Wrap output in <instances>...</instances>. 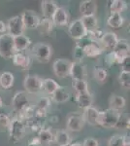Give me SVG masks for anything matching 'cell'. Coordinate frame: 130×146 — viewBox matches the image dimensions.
Here are the masks:
<instances>
[{"label": "cell", "mask_w": 130, "mask_h": 146, "mask_svg": "<svg viewBox=\"0 0 130 146\" xmlns=\"http://www.w3.org/2000/svg\"><path fill=\"white\" fill-rule=\"evenodd\" d=\"M66 146H71V144H68V145H66Z\"/></svg>", "instance_id": "c3c4849f"}, {"label": "cell", "mask_w": 130, "mask_h": 146, "mask_svg": "<svg viewBox=\"0 0 130 146\" xmlns=\"http://www.w3.org/2000/svg\"><path fill=\"white\" fill-rule=\"evenodd\" d=\"M30 45H31V40L25 35L22 34L14 37V46L16 52H24Z\"/></svg>", "instance_id": "44dd1931"}, {"label": "cell", "mask_w": 130, "mask_h": 146, "mask_svg": "<svg viewBox=\"0 0 130 146\" xmlns=\"http://www.w3.org/2000/svg\"><path fill=\"white\" fill-rule=\"evenodd\" d=\"M72 87L76 92V95L89 93L88 85H87L86 80H73Z\"/></svg>", "instance_id": "d6a6232c"}, {"label": "cell", "mask_w": 130, "mask_h": 146, "mask_svg": "<svg viewBox=\"0 0 130 146\" xmlns=\"http://www.w3.org/2000/svg\"><path fill=\"white\" fill-rule=\"evenodd\" d=\"M53 27L54 25L51 19L43 18L42 20H40V23L37 27V30L41 35H49L53 31Z\"/></svg>", "instance_id": "cb8c5ba5"}, {"label": "cell", "mask_w": 130, "mask_h": 146, "mask_svg": "<svg viewBox=\"0 0 130 146\" xmlns=\"http://www.w3.org/2000/svg\"><path fill=\"white\" fill-rule=\"evenodd\" d=\"M98 112L99 110L96 109L95 107L90 106L86 109L84 110V113H82V117L84 119V122L88 123L91 126H95L96 124V120H97V116H98Z\"/></svg>", "instance_id": "d4e9b609"}, {"label": "cell", "mask_w": 130, "mask_h": 146, "mask_svg": "<svg viewBox=\"0 0 130 146\" xmlns=\"http://www.w3.org/2000/svg\"><path fill=\"white\" fill-rule=\"evenodd\" d=\"M120 112L114 109H106L98 112L96 124L101 126L105 129H112L115 128L117 121L119 119Z\"/></svg>", "instance_id": "6da1fadb"}, {"label": "cell", "mask_w": 130, "mask_h": 146, "mask_svg": "<svg viewBox=\"0 0 130 146\" xmlns=\"http://www.w3.org/2000/svg\"><path fill=\"white\" fill-rule=\"evenodd\" d=\"M75 100H76L78 106L84 110L92 106V103H93V98H92L90 93L76 95V96H75Z\"/></svg>", "instance_id": "7402d4cb"}, {"label": "cell", "mask_w": 130, "mask_h": 146, "mask_svg": "<svg viewBox=\"0 0 130 146\" xmlns=\"http://www.w3.org/2000/svg\"><path fill=\"white\" fill-rule=\"evenodd\" d=\"M121 71H126V72H130V56H127L126 58H124L123 62L121 63Z\"/></svg>", "instance_id": "ee69618b"}, {"label": "cell", "mask_w": 130, "mask_h": 146, "mask_svg": "<svg viewBox=\"0 0 130 146\" xmlns=\"http://www.w3.org/2000/svg\"><path fill=\"white\" fill-rule=\"evenodd\" d=\"M12 105L16 112H22L23 110L31 105L29 98H28V94L26 92H18L14 96L13 100H12Z\"/></svg>", "instance_id": "52a82bcc"}, {"label": "cell", "mask_w": 130, "mask_h": 146, "mask_svg": "<svg viewBox=\"0 0 130 146\" xmlns=\"http://www.w3.org/2000/svg\"><path fill=\"white\" fill-rule=\"evenodd\" d=\"M58 87H59V85L53 79L47 78L42 80V90H44L45 93L49 96L53 95L54 92L58 89Z\"/></svg>", "instance_id": "83f0119b"}, {"label": "cell", "mask_w": 130, "mask_h": 146, "mask_svg": "<svg viewBox=\"0 0 130 146\" xmlns=\"http://www.w3.org/2000/svg\"><path fill=\"white\" fill-rule=\"evenodd\" d=\"M11 118L5 113H1L0 112V127L2 128H7L8 129L9 125H10Z\"/></svg>", "instance_id": "ab89813d"}, {"label": "cell", "mask_w": 130, "mask_h": 146, "mask_svg": "<svg viewBox=\"0 0 130 146\" xmlns=\"http://www.w3.org/2000/svg\"><path fill=\"white\" fill-rule=\"evenodd\" d=\"M117 41H119V37L115 32H106L100 40V45L103 50L112 52L115 49Z\"/></svg>", "instance_id": "5bb4252c"}, {"label": "cell", "mask_w": 130, "mask_h": 146, "mask_svg": "<svg viewBox=\"0 0 130 146\" xmlns=\"http://www.w3.org/2000/svg\"><path fill=\"white\" fill-rule=\"evenodd\" d=\"M57 4L53 0H44L42 1L41 4V9H42V14L43 17L46 19H51L53 18L54 12L57 9Z\"/></svg>", "instance_id": "d6986e66"}, {"label": "cell", "mask_w": 130, "mask_h": 146, "mask_svg": "<svg viewBox=\"0 0 130 146\" xmlns=\"http://www.w3.org/2000/svg\"><path fill=\"white\" fill-rule=\"evenodd\" d=\"M23 86L27 94H38L42 90V79L36 75H27L23 81Z\"/></svg>", "instance_id": "8992f818"}, {"label": "cell", "mask_w": 130, "mask_h": 146, "mask_svg": "<svg viewBox=\"0 0 130 146\" xmlns=\"http://www.w3.org/2000/svg\"><path fill=\"white\" fill-rule=\"evenodd\" d=\"M82 146H99V142L93 137H87L82 142Z\"/></svg>", "instance_id": "7bdbcfd3"}, {"label": "cell", "mask_w": 130, "mask_h": 146, "mask_svg": "<svg viewBox=\"0 0 130 146\" xmlns=\"http://www.w3.org/2000/svg\"><path fill=\"white\" fill-rule=\"evenodd\" d=\"M15 82L14 74L10 71H4L0 74V87L4 90H8L13 87Z\"/></svg>", "instance_id": "484cf974"}, {"label": "cell", "mask_w": 130, "mask_h": 146, "mask_svg": "<svg viewBox=\"0 0 130 146\" xmlns=\"http://www.w3.org/2000/svg\"><path fill=\"white\" fill-rule=\"evenodd\" d=\"M84 119L82 114L78 112L71 113L66 121V127L71 131H80L84 126Z\"/></svg>", "instance_id": "7c38bea8"}, {"label": "cell", "mask_w": 130, "mask_h": 146, "mask_svg": "<svg viewBox=\"0 0 130 146\" xmlns=\"http://www.w3.org/2000/svg\"><path fill=\"white\" fill-rule=\"evenodd\" d=\"M28 146H42L38 136H33L28 141Z\"/></svg>", "instance_id": "f6af8a7d"}, {"label": "cell", "mask_w": 130, "mask_h": 146, "mask_svg": "<svg viewBox=\"0 0 130 146\" xmlns=\"http://www.w3.org/2000/svg\"><path fill=\"white\" fill-rule=\"evenodd\" d=\"M93 76L95 78L96 81L100 82L102 83L106 80L108 76V72L105 68H102V67H95L93 69Z\"/></svg>", "instance_id": "d590c367"}, {"label": "cell", "mask_w": 130, "mask_h": 146, "mask_svg": "<svg viewBox=\"0 0 130 146\" xmlns=\"http://www.w3.org/2000/svg\"><path fill=\"white\" fill-rule=\"evenodd\" d=\"M54 141L58 144V146H66L70 144L71 141V136L70 133L65 129H59L55 133L54 135Z\"/></svg>", "instance_id": "4316f807"}, {"label": "cell", "mask_w": 130, "mask_h": 146, "mask_svg": "<svg viewBox=\"0 0 130 146\" xmlns=\"http://www.w3.org/2000/svg\"><path fill=\"white\" fill-rule=\"evenodd\" d=\"M7 29H8V34L11 35L12 37L22 35L25 28L23 27V23H22L20 16L12 17L10 20H9L8 25H7Z\"/></svg>", "instance_id": "9c48e42d"}, {"label": "cell", "mask_w": 130, "mask_h": 146, "mask_svg": "<svg viewBox=\"0 0 130 146\" xmlns=\"http://www.w3.org/2000/svg\"><path fill=\"white\" fill-rule=\"evenodd\" d=\"M119 80V84L121 85L122 88H124L125 90H129V88H130V72L120 71Z\"/></svg>", "instance_id": "8d00e7d4"}, {"label": "cell", "mask_w": 130, "mask_h": 146, "mask_svg": "<svg viewBox=\"0 0 130 146\" xmlns=\"http://www.w3.org/2000/svg\"><path fill=\"white\" fill-rule=\"evenodd\" d=\"M51 53L53 51L51 46L42 42L35 44L31 49L32 56L40 62H48L51 56Z\"/></svg>", "instance_id": "277c9868"}, {"label": "cell", "mask_w": 130, "mask_h": 146, "mask_svg": "<svg viewBox=\"0 0 130 146\" xmlns=\"http://www.w3.org/2000/svg\"><path fill=\"white\" fill-rule=\"evenodd\" d=\"M96 11H97V4L93 0H84L80 4V13L82 17L95 16Z\"/></svg>", "instance_id": "e0dca14e"}, {"label": "cell", "mask_w": 130, "mask_h": 146, "mask_svg": "<svg viewBox=\"0 0 130 146\" xmlns=\"http://www.w3.org/2000/svg\"><path fill=\"white\" fill-rule=\"evenodd\" d=\"M82 25H84V28L86 29V31H91V30L97 28V18L95 16H87V17H82L81 19Z\"/></svg>", "instance_id": "836d02e7"}, {"label": "cell", "mask_w": 130, "mask_h": 146, "mask_svg": "<svg viewBox=\"0 0 130 146\" xmlns=\"http://www.w3.org/2000/svg\"><path fill=\"white\" fill-rule=\"evenodd\" d=\"M54 25L57 27H65L68 23V13L62 7H57L56 11L54 12L53 18H51Z\"/></svg>", "instance_id": "ac0fdd59"}, {"label": "cell", "mask_w": 130, "mask_h": 146, "mask_svg": "<svg viewBox=\"0 0 130 146\" xmlns=\"http://www.w3.org/2000/svg\"><path fill=\"white\" fill-rule=\"evenodd\" d=\"M68 32H69L70 36L72 38L76 40H82L86 37L87 31L84 28V25H82L81 19L80 20H75L69 25L68 27Z\"/></svg>", "instance_id": "30bf717a"}, {"label": "cell", "mask_w": 130, "mask_h": 146, "mask_svg": "<svg viewBox=\"0 0 130 146\" xmlns=\"http://www.w3.org/2000/svg\"><path fill=\"white\" fill-rule=\"evenodd\" d=\"M73 56H74V58L77 60V62H81V60H82V58L84 56V52H82V48L81 46L76 45V47H75V49H74V53H73Z\"/></svg>", "instance_id": "60d3db41"}, {"label": "cell", "mask_w": 130, "mask_h": 146, "mask_svg": "<svg viewBox=\"0 0 130 146\" xmlns=\"http://www.w3.org/2000/svg\"><path fill=\"white\" fill-rule=\"evenodd\" d=\"M108 3V8L111 14H121V12L126 8V3L122 0H112Z\"/></svg>", "instance_id": "4dcf8cb0"}, {"label": "cell", "mask_w": 130, "mask_h": 146, "mask_svg": "<svg viewBox=\"0 0 130 146\" xmlns=\"http://www.w3.org/2000/svg\"><path fill=\"white\" fill-rule=\"evenodd\" d=\"M51 98L56 103H63L69 100L70 93L64 87H58V89L51 95Z\"/></svg>", "instance_id": "603a6c76"}, {"label": "cell", "mask_w": 130, "mask_h": 146, "mask_svg": "<svg viewBox=\"0 0 130 146\" xmlns=\"http://www.w3.org/2000/svg\"><path fill=\"white\" fill-rule=\"evenodd\" d=\"M108 146H129V138L122 135H114L109 139Z\"/></svg>", "instance_id": "1f68e13d"}, {"label": "cell", "mask_w": 130, "mask_h": 146, "mask_svg": "<svg viewBox=\"0 0 130 146\" xmlns=\"http://www.w3.org/2000/svg\"><path fill=\"white\" fill-rule=\"evenodd\" d=\"M105 62L107 63L108 65H113L117 63V58H115L114 52H108V54L105 56Z\"/></svg>", "instance_id": "b9f144b4"}, {"label": "cell", "mask_w": 130, "mask_h": 146, "mask_svg": "<svg viewBox=\"0 0 130 146\" xmlns=\"http://www.w3.org/2000/svg\"><path fill=\"white\" fill-rule=\"evenodd\" d=\"M13 63L16 66L26 69L30 65V56L28 55L26 52H16L14 56H12Z\"/></svg>", "instance_id": "2e32d148"}, {"label": "cell", "mask_w": 130, "mask_h": 146, "mask_svg": "<svg viewBox=\"0 0 130 146\" xmlns=\"http://www.w3.org/2000/svg\"><path fill=\"white\" fill-rule=\"evenodd\" d=\"M2 106H3V101H2V98H1V96H0V109L2 108Z\"/></svg>", "instance_id": "7dc6e473"}, {"label": "cell", "mask_w": 130, "mask_h": 146, "mask_svg": "<svg viewBox=\"0 0 130 146\" xmlns=\"http://www.w3.org/2000/svg\"><path fill=\"white\" fill-rule=\"evenodd\" d=\"M105 32L103 31L102 29L100 28H95V29L91 30V31H88L86 34V37L89 41H92V42H97V43H100V40L101 38L103 37V35Z\"/></svg>", "instance_id": "e575fe53"}, {"label": "cell", "mask_w": 130, "mask_h": 146, "mask_svg": "<svg viewBox=\"0 0 130 146\" xmlns=\"http://www.w3.org/2000/svg\"><path fill=\"white\" fill-rule=\"evenodd\" d=\"M123 17L121 16V14H110L108 20H107V23L110 27L115 28V29H117V28L121 27L122 25H123Z\"/></svg>", "instance_id": "f546056e"}, {"label": "cell", "mask_w": 130, "mask_h": 146, "mask_svg": "<svg viewBox=\"0 0 130 146\" xmlns=\"http://www.w3.org/2000/svg\"><path fill=\"white\" fill-rule=\"evenodd\" d=\"M38 138L42 146H49L54 141V135L51 128H44L38 133Z\"/></svg>", "instance_id": "ffe728a7"}, {"label": "cell", "mask_w": 130, "mask_h": 146, "mask_svg": "<svg viewBox=\"0 0 130 146\" xmlns=\"http://www.w3.org/2000/svg\"><path fill=\"white\" fill-rule=\"evenodd\" d=\"M15 53L16 50L14 46V37H12L8 33L0 35V56L9 60V58H12Z\"/></svg>", "instance_id": "3957f363"}, {"label": "cell", "mask_w": 130, "mask_h": 146, "mask_svg": "<svg viewBox=\"0 0 130 146\" xmlns=\"http://www.w3.org/2000/svg\"><path fill=\"white\" fill-rule=\"evenodd\" d=\"M9 135L13 141H20L22 140L26 135L27 131V126L23 120H22L20 117L11 119L10 125L8 127Z\"/></svg>", "instance_id": "7a4b0ae2"}, {"label": "cell", "mask_w": 130, "mask_h": 146, "mask_svg": "<svg viewBox=\"0 0 130 146\" xmlns=\"http://www.w3.org/2000/svg\"><path fill=\"white\" fill-rule=\"evenodd\" d=\"M109 105H110V109L119 111L125 106V98L119 95H113L109 100Z\"/></svg>", "instance_id": "f1b7e54d"}, {"label": "cell", "mask_w": 130, "mask_h": 146, "mask_svg": "<svg viewBox=\"0 0 130 146\" xmlns=\"http://www.w3.org/2000/svg\"><path fill=\"white\" fill-rule=\"evenodd\" d=\"M113 52H114L115 58H117V64H120V63L123 62L124 58L129 56L130 47L128 41L124 39H119V41H117V45H115Z\"/></svg>", "instance_id": "ba28073f"}, {"label": "cell", "mask_w": 130, "mask_h": 146, "mask_svg": "<svg viewBox=\"0 0 130 146\" xmlns=\"http://www.w3.org/2000/svg\"><path fill=\"white\" fill-rule=\"evenodd\" d=\"M82 52H84V55L86 56H88V58H96V56L102 55L104 51L100 45V43L92 41H88L84 45H82Z\"/></svg>", "instance_id": "4fadbf2b"}, {"label": "cell", "mask_w": 130, "mask_h": 146, "mask_svg": "<svg viewBox=\"0 0 130 146\" xmlns=\"http://www.w3.org/2000/svg\"><path fill=\"white\" fill-rule=\"evenodd\" d=\"M23 23V27L24 28L27 29H35L38 27L40 20L39 16L37 15L36 12L32 11V10H25L20 16Z\"/></svg>", "instance_id": "8fae6325"}, {"label": "cell", "mask_w": 130, "mask_h": 146, "mask_svg": "<svg viewBox=\"0 0 130 146\" xmlns=\"http://www.w3.org/2000/svg\"><path fill=\"white\" fill-rule=\"evenodd\" d=\"M86 67L80 62H74L71 64L70 74L73 80H86Z\"/></svg>", "instance_id": "9a60e30c"}, {"label": "cell", "mask_w": 130, "mask_h": 146, "mask_svg": "<svg viewBox=\"0 0 130 146\" xmlns=\"http://www.w3.org/2000/svg\"><path fill=\"white\" fill-rule=\"evenodd\" d=\"M115 128L119 129H129V117L125 116L123 114H120L119 119Z\"/></svg>", "instance_id": "f35d334b"}, {"label": "cell", "mask_w": 130, "mask_h": 146, "mask_svg": "<svg viewBox=\"0 0 130 146\" xmlns=\"http://www.w3.org/2000/svg\"><path fill=\"white\" fill-rule=\"evenodd\" d=\"M51 105V100L48 98V96H42L38 100H37L36 104L34 105L36 108H39V109L42 110H48V108Z\"/></svg>", "instance_id": "74e56055"}, {"label": "cell", "mask_w": 130, "mask_h": 146, "mask_svg": "<svg viewBox=\"0 0 130 146\" xmlns=\"http://www.w3.org/2000/svg\"><path fill=\"white\" fill-rule=\"evenodd\" d=\"M72 62L66 58H58L53 64V72L58 78H66L69 76Z\"/></svg>", "instance_id": "5b68a950"}, {"label": "cell", "mask_w": 130, "mask_h": 146, "mask_svg": "<svg viewBox=\"0 0 130 146\" xmlns=\"http://www.w3.org/2000/svg\"><path fill=\"white\" fill-rule=\"evenodd\" d=\"M6 29H7L6 25L3 22H2V21H0V35L4 34V32L6 31Z\"/></svg>", "instance_id": "bcb514c9"}]
</instances>
